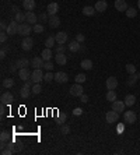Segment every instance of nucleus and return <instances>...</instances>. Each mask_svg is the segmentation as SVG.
Wrapping results in <instances>:
<instances>
[{"label": "nucleus", "instance_id": "nucleus-19", "mask_svg": "<svg viewBox=\"0 0 140 155\" xmlns=\"http://www.w3.org/2000/svg\"><path fill=\"white\" fill-rule=\"evenodd\" d=\"M105 85H107V88H108V90H115V88L118 87V80H116V77H109V78H107V81H105Z\"/></svg>", "mask_w": 140, "mask_h": 155}, {"label": "nucleus", "instance_id": "nucleus-24", "mask_svg": "<svg viewBox=\"0 0 140 155\" xmlns=\"http://www.w3.org/2000/svg\"><path fill=\"white\" fill-rule=\"evenodd\" d=\"M25 18H27L25 20L27 22H31V24H37V21H38V17L32 13V11H27V13H25Z\"/></svg>", "mask_w": 140, "mask_h": 155}, {"label": "nucleus", "instance_id": "nucleus-2", "mask_svg": "<svg viewBox=\"0 0 140 155\" xmlns=\"http://www.w3.org/2000/svg\"><path fill=\"white\" fill-rule=\"evenodd\" d=\"M136 120H137V116H136V113L133 110H127V112L123 113V122L125 123L133 124V123H136Z\"/></svg>", "mask_w": 140, "mask_h": 155}, {"label": "nucleus", "instance_id": "nucleus-43", "mask_svg": "<svg viewBox=\"0 0 140 155\" xmlns=\"http://www.w3.org/2000/svg\"><path fill=\"white\" fill-rule=\"evenodd\" d=\"M44 69H45V70H48V71H52V70H53V63H52L51 60H49V62H45V63H44Z\"/></svg>", "mask_w": 140, "mask_h": 155}, {"label": "nucleus", "instance_id": "nucleus-8", "mask_svg": "<svg viewBox=\"0 0 140 155\" xmlns=\"http://www.w3.org/2000/svg\"><path fill=\"white\" fill-rule=\"evenodd\" d=\"M67 80H69V77H67V74L64 71H56L55 73V81L56 83L63 84V83H67Z\"/></svg>", "mask_w": 140, "mask_h": 155}, {"label": "nucleus", "instance_id": "nucleus-47", "mask_svg": "<svg viewBox=\"0 0 140 155\" xmlns=\"http://www.w3.org/2000/svg\"><path fill=\"white\" fill-rule=\"evenodd\" d=\"M73 115H74V116L83 115V109H81V108H74V109H73Z\"/></svg>", "mask_w": 140, "mask_h": 155}, {"label": "nucleus", "instance_id": "nucleus-52", "mask_svg": "<svg viewBox=\"0 0 140 155\" xmlns=\"http://www.w3.org/2000/svg\"><path fill=\"white\" fill-rule=\"evenodd\" d=\"M80 101H81V102H84V103H87L88 102V97H87V95H81V97H80Z\"/></svg>", "mask_w": 140, "mask_h": 155}, {"label": "nucleus", "instance_id": "nucleus-1", "mask_svg": "<svg viewBox=\"0 0 140 155\" xmlns=\"http://www.w3.org/2000/svg\"><path fill=\"white\" fill-rule=\"evenodd\" d=\"M83 94H84V88L81 87V84H78V83H74V84L70 87V95L80 98L81 95H83Z\"/></svg>", "mask_w": 140, "mask_h": 155}, {"label": "nucleus", "instance_id": "nucleus-32", "mask_svg": "<svg viewBox=\"0 0 140 155\" xmlns=\"http://www.w3.org/2000/svg\"><path fill=\"white\" fill-rule=\"evenodd\" d=\"M1 85L4 87V88H11V87H14V80L13 78H4L3 80V83H1Z\"/></svg>", "mask_w": 140, "mask_h": 155}, {"label": "nucleus", "instance_id": "nucleus-9", "mask_svg": "<svg viewBox=\"0 0 140 155\" xmlns=\"http://www.w3.org/2000/svg\"><path fill=\"white\" fill-rule=\"evenodd\" d=\"M31 71L28 67H24V69H20L18 70V76H20V80H23V81H27V80H30L31 78Z\"/></svg>", "mask_w": 140, "mask_h": 155}, {"label": "nucleus", "instance_id": "nucleus-23", "mask_svg": "<svg viewBox=\"0 0 140 155\" xmlns=\"http://www.w3.org/2000/svg\"><path fill=\"white\" fill-rule=\"evenodd\" d=\"M140 78V73H134V74H130L129 76V78H127L126 84L127 85H134L136 83H137V80Z\"/></svg>", "mask_w": 140, "mask_h": 155}, {"label": "nucleus", "instance_id": "nucleus-45", "mask_svg": "<svg viewBox=\"0 0 140 155\" xmlns=\"http://www.w3.org/2000/svg\"><path fill=\"white\" fill-rule=\"evenodd\" d=\"M11 154H14V151L10 148L8 145H7L4 149H1V155H11Z\"/></svg>", "mask_w": 140, "mask_h": 155}, {"label": "nucleus", "instance_id": "nucleus-17", "mask_svg": "<svg viewBox=\"0 0 140 155\" xmlns=\"http://www.w3.org/2000/svg\"><path fill=\"white\" fill-rule=\"evenodd\" d=\"M115 8H116V11H126L127 10L126 0H115Z\"/></svg>", "mask_w": 140, "mask_h": 155}, {"label": "nucleus", "instance_id": "nucleus-3", "mask_svg": "<svg viewBox=\"0 0 140 155\" xmlns=\"http://www.w3.org/2000/svg\"><path fill=\"white\" fill-rule=\"evenodd\" d=\"M44 73H42V70L41 69H34V71H32L31 74V80L34 84H38V83H41L42 80H44Z\"/></svg>", "mask_w": 140, "mask_h": 155}, {"label": "nucleus", "instance_id": "nucleus-15", "mask_svg": "<svg viewBox=\"0 0 140 155\" xmlns=\"http://www.w3.org/2000/svg\"><path fill=\"white\" fill-rule=\"evenodd\" d=\"M55 62H56L59 66H64L67 63V56L64 55V52L63 53H56V55H55Z\"/></svg>", "mask_w": 140, "mask_h": 155}, {"label": "nucleus", "instance_id": "nucleus-28", "mask_svg": "<svg viewBox=\"0 0 140 155\" xmlns=\"http://www.w3.org/2000/svg\"><path fill=\"white\" fill-rule=\"evenodd\" d=\"M95 7H91V6H86L83 8V14L84 15H88V17H91V15H94L95 14Z\"/></svg>", "mask_w": 140, "mask_h": 155}, {"label": "nucleus", "instance_id": "nucleus-51", "mask_svg": "<svg viewBox=\"0 0 140 155\" xmlns=\"http://www.w3.org/2000/svg\"><path fill=\"white\" fill-rule=\"evenodd\" d=\"M123 130H125V126H123V124H118V127H116V131H118V133H119V134H122V133H123Z\"/></svg>", "mask_w": 140, "mask_h": 155}, {"label": "nucleus", "instance_id": "nucleus-38", "mask_svg": "<svg viewBox=\"0 0 140 155\" xmlns=\"http://www.w3.org/2000/svg\"><path fill=\"white\" fill-rule=\"evenodd\" d=\"M44 80L46 83H51L52 80H55V74H52V71H48V73L44 76Z\"/></svg>", "mask_w": 140, "mask_h": 155}, {"label": "nucleus", "instance_id": "nucleus-20", "mask_svg": "<svg viewBox=\"0 0 140 155\" xmlns=\"http://www.w3.org/2000/svg\"><path fill=\"white\" fill-rule=\"evenodd\" d=\"M30 88H31V87H28V85H23V87H21V88H20V97L21 98H24V99H27V98L30 97V94H31L32 91L30 90Z\"/></svg>", "mask_w": 140, "mask_h": 155}, {"label": "nucleus", "instance_id": "nucleus-36", "mask_svg": "<svg viewBox=\"0 0 140 155\" xmlns=\"http://www.w3.org/2000/svg\"><path fill=\"white\" fill-rule=\"evenodd\" d=\"M74 80H76V83H78V84H83L84 81L87 80V77H86V74L80 73V74H77L76 77H74Z\"/></svg>", "mask_w": 140, "mask_h": 155}, {"label": "nucleus", "instance_id": "nucleus-39", "mask_svg": "<svg viewBox=\"0 0 140 155\" xmlns=\"http://www.w3.org/2000/svg\"><path fill=\"white\" fill-rule=\"evenodd\" d=\"M60 133H62L63 136H67L70 133V127L67 124H62V126H60Z\"/></svg>", "mask_w": 140, "mask_h": 155}, {"label": "nucleus", "instance_id": "nucleus-46", "mask_svg": "<svg viewBox=\"0 0 140 155\" xmlns=\"http://www.w3.org/2000/svg\"><path fill=\"white\" fill-rule=\"evenodd\" d=\"M76 41H77V42H80V43H83L84 41H86V36H84L83 34H77V35H76Z\"/></svg>", "mask_w": 140, "mask_h": 155}, {"label": "nucleus", "instance_id": "nucleus-37", "mask_svg": "<svg viewBox=\"0 0 140 155\" xmlns=\"http://www.w3.org/2000/svg\"><path fill=\"white\" fill-rule=\"evenodd\" d=\"M31 91H32L34 95H38V94H41V91H42V87L39 85V83L38 84H34L32 85V88H31Z\"/></svg>", "mask_w": 140, "mask_h": 155}, {"label": "nucleus", "instance_id": "nucleus-29", "mask_svg": "<svg viewBox=\"0 0 140 155\" xmlns=\"http://www.w3.org/2000/svg\"><path fill=\"white\" fill-rule=\"evenodd\" d=\"M125 103H126V106H133L134 103H136V97L132 95V94L126 95V98H125Z\"/></svg>", "mask_w": 140, "mask_h": 155}, {"label": "nucleus", "instance_id": "nucleus-18", "mask_svg": "<svg viewBox=\"0 0 140 155\" xmlns=\"http://www.w3.org/2000/svg\"><path fill=\"white\" fill-rule=\"evenodd\" d=\"M35 6H37L35 0H23V7L27 11H32L35 8Z\"/></svg>", "mask_w": 140, "mask_h": 155}, {"label": "nucleus", "instance_id": "nucleus-50", "mask_svg": "<svg viewBox=\"0 0 140 155\" xmlns=\"http://www.w3.org/2000/svg\"><path fill=\"white\" fill-rule=\"evenodd\" d=\"M17 63H14V65H10V67H8V70H10V73H16L17 71Z\"/></svg>", "mask_w": 140, "mask_h": 155}, {"label": "nucleus", "instance_id": "nucleus-49", "mask_svg": "<svg viewBox=\"0 0 140 155\" xmlns=\"http://www.w3.org/2000/svg\"><path fill=\"white\" fill-rule=\"evenodd\" d=\"M6 41H7V32H1V35H0V42L4 43Z\"/></svg>", "mask_w": 140, "mask_h": 155}, {"label": "nucleus", "instance_id": "nucleus-34", "mask_svg": "<svg viewBox=\"0 0 140 155\" xmlns=\"http://www.w3.org/2000/svg\"><path fill=\"white\" fill-rule=\"evenodd\" d=\"M14 20L17 21V22H24L25 21V14L24 13H21V11H18L17 14H14Z\"/></svg>", "mask_w": 140, "mask_h": 155}, {"label": "nucleus", "instance_id": "nucleus-25", "mask_svg": "<svg viewBox=\"0 0 140 155\" xmlns=\"http://www.w3.org/2000/svg\"><path fill=\"white\" fill-rule=\"evenodd\" d=\"M42 59H44V62H49L52 59V56H53V53H52V50L49 49V48H46V49H44L42 50Z\"/></svg>", "mask_w": 140, "mask_h": 155}, {"label": "nucleus", "instance_id": "nucleus-13", "mask_svg": "<svg viewBox=\"0 0 140 155\" xmlns=\"http://www.w3.org/2000/svg\"><path fill=\"white\" fill-rule=\"evenodd\" d=\"M44 59L39 58V56H35V58L31 60V67L34 69H44Z\"/></svg>", "mask_w": 140, "mask_h": 155}, {"label": "nucleus", "instance_id": "nucleus-11", "mask_svg": "<svg viewBox=\"0 0 140 155\" xmlns=\"http://www.w3.org/2000/svg\"><path fill=\"white\" fill-rule=\"evenodd\" d=\"M59 11V4L57 3H49L48 4V7H46V13L49 14V17H52V15H56V13Z\"/></svg>", "mask_w": 140, "mask_h": 155}, {"label": "nucleus", "instance_id": "nucleus-12", "mask_svg": "<svg viewBox=\"0 0 140 155\" xmlns=\"http://www.w3.org/2000/svg\"><path fill=\"white\" fill-rule=\"evenodd\" d=\"M125 106H126L125 101H114V102H112V109H114L115 112H118V113L123 112V110H125Z\"/></svg>", "mask_w": 140, "mask_h": 155}, {"label": "nucleus", "instance_id": "nucleus-7", "mask_svg": "<svg viewBox=\"0 0 140 155\" xmlns=\"http://www.w3.org/2000/svg\"><path fill=\"white\" fill-rule=\"evenodd\" d=\"M32 46H34V41H32L31 36H24V39H23V42H21V48H23V50H31Z\"/></svg>", "mask_w": 140, "mask_h": 155}, {"label": "nucleus", "instance_id": "nucleus-4", "mask_svg": "<svg viewBox=\"0 0 140 155\" xmlns=\"http://www.w3.org/2000/svg\"><path fill=\"white\" fill-rule=\"evenodd\" d=\"M31 31H34V29L31 28L30 24H27V22L20 24V27H18V34H20V35H23V36H28V35L31 34Z\"/></svg>", "mask_w": 140, "mask_h": 155}, {"label": "nucleus", "instance_id": "nucleus-10", "mask_svg": "<svg viewBox=\"0 0 140 155\" xmlns=\"http://www.w3.org/2000/svg\"><path fill=\"white\" fill-rule=\"evenodd\" d=\"M0 101H1V103H4V105H10L14 101L13 94L11 92H3L1 97H0Z\"/></svg>", "mask_w": 140, "mask_h": 155}, {"label": "nucleus", "instance_id": "nucleus-16", "mask_svg": "<svg viewBox=\"0 0 140 155\" xmlns=\"http://www.w3.org/2000/svg\"><path fill=\"white\" fill-rule=\"evenodd\" d=\"M55 39H56V43H59V45H64L66 42H67V34L66 32H57L56 35H55Z\"/></svg>", "mask_w": 140, "mask_h": 155}, {"label": "nucleus", "instance_id": "nucleus-55", "mask_svg": "<svg viewBox=\"0 0 140 155\" xmlns=\"http://www.w3.org/2000/svg\"><path fill=\"white\" fill-rule=\"evenodd\" d=\"M11 13H13V14H17V13H18V8H17L16 6H13V7H11Z\"/></svg>", "mask_w": 140, "mask_h": 155}, {"label": "nucleus", "instance_id": "nucleus-56", "mask_svg": "<svg viewBox=\"0 0 140 155\" xmlns=\"http://www.w3.org/2000/svg\"><path fill=\"white\" fill-rule=\"evenodd\" d=\"M137 7L140 8V0H137Z\"/></svg>", "mask_w": 140, "mask_h": 155}, {"label": "nucleus", "instance_id": "nucleus-26", "mask_svg": "<svg viewBox=\"0 0 140 155\" xmlns=\"http://www.w3.org/2000/svg\"><path fill=\"white\" fill-rule=\"evenodd\" d=\"M16 63H17V66H18V69H24V67H28V66L31 65V62H30L28 59H25V58L18 59Z\"/></svg>", "mask_w": 140, "mask_h": 155}, {"label": "nucleus", "instance_id": "nucleus-48", "mask_svg": "<svg viewBox=\"0 0 140 155\" xmlns=\"http://www.w3.org/2000/svg\"><path fill=\"white\" fill-rule=\"evenodd\" d=\"M55 52H56V53H63L64 52V45H57L56 49H55Z\"/></svg>", "mask_w": 140, "mask_h": 155}, {"label": "nucleus", "instance_id": "nucleus-21", "mask_svg": "<svg viewBox=\"0 0 140 155\" xmlns=\"http://www.w3.org/2000/svg\"><path fill=\"white\" fill-rule=\"evenodd\" d=\"M49 27L51 28H57V27L60 25V18L57 17V15H52V17H49Z\"/></svg>", "mask_w": 140, "mask_h": 155}, {"label": "nucleus", "instance_id": "nucleus-33", "mask_svg": "<svg viewBox=\"0 0 140 155\" xmlns=\"http://www.w3.org/2000/svg\"><path fill=\"white\" fill-rule=\"evenodd\" d=\"M125 13H126V15L129 17V18H134V17L137 15V10L133 8V7H127V10L125 11Z\"/></svg>", "mask_w": 140, "mask_h": 155}, {"label": "nucleus", "instance_id": "nucleus-27", "mask_svg": "<svg viewBox=\"0 0 140 155\" xmlns=\"http://www.w3.org/2000/svg\"><path fill=\"white\" fill-rule=\"evenodd\" d=\"M80 66H81L83 70H91V69H93V62H91L90 59H84V60H81Z\"/></svg>", "mask_w": 140, "mask_h": 155}, {"label": "nucleus", "instance_id": "nucleus-41", "mask_svg": "<svg viewBox=\"0 0 140 155\" xmlns=\"http://www.w3.org/2000/svg\"><path fill=\"white\" fill-rule=\"evenodd\" d=\"M66 119H67V115H66V113H60V115H59V119L56 120L57 124H59V126H62V124H63V122L66 120Z\"/></svg>", "mask_w": 140, "mask_h": 155}, {"label": "nucleus", "instance_id": "nucleus-35", "mask_svg": "<svg viewBox=\"0 0 140 155\" xmlns=\"http://www.w3.org/2000/svg\"><path fill=\"white\" fill-rule=\"evenodd\" d=\"M32 29H34V32H35V34H42L45 28H44V25H42V24H38V22H37V24H34Z\"/></svg>", "mask_w": 140, "mask_h": 155}, {"label": "nucleus", "instance_id": "nucleus-22", "mask_svg": "<svg viewBox=\"0 0 140 155\" xmlns=\"http://www.w3.org/2000/svg\"><path fill=\"white\" fill-rule=\"evenodd\" d=\"M69 50L70 52H78V50H81V43L80 42H77L76 39L74 41H71L69 43Z\"/></svg>", "mask_w": 140, "mask_h": 155}, {"label": "nucleus", "instance_id": "nucleus-14", "mask_svg": "<svg viewBox=\"0 0 140 155\" xmlns=\"http://www.w3.org/2000/svg\"><path fill=\"white\" fill-rule=\"evenodd\" d=\"M94 7H95V10L98 13H104V11H107V8H108V3H107L105 0H98Z\"/></svg>", "mask_w": 140, "mask_h": 155}, {"label": "nucleus", "instance_id": "nucleus-30", "mask_svg": "<svg viewBox=\"0 0 140 155\" xmlns=\"http://www.w3.org/2000/svg\"><path fill=\"white\" fill-rule=\"evenodd\" d=\"M107 101L108 102H114V101H116V92H115V90H108V92H107Z\"/></svg>", "mask_w": 140, "mask_h": 155}, {"label": "nucleus", "instance_id": "nucleus-42", "mask_svg": "<svg viewBox=\"0 0 140 155\" xmlns=\"http://www.w3.org/2000/svg\"><path fill=\"white\" fill-rule=\"evenodd\" d=\"M126 71L129 73V74H134L136 73V67H134V65H126Z\"/></svg>", "mask_w": 140, "mask_h": 155}, {"label": "nucleus", "instance_id": "nucleus-40", "mask_svg": "<svg viewBox=\"0 0 140 155\" xmlns=\"http://www.w3.org/2000/svg\"><path fill=\"white\" fill-rule=\"evenodd\" d=\"M48 15H49L48 13H41V14L38 15V20L41 21V22H48V21H49Z\"/></svg>", "mask_w": 140, "mask_h": 155}, {"label": "nucleus", "instance_id": "nucleus-54", "mask_svg": "<svg viewBox=\"0 0 140 155\" xmlns=\"http://www.w3.org/2000/svg\"><path fill=\"white\" fill-rule=\"evenodd\" d=\"M6 53H7L6 49H1V52H0V58L4 59V58H6Z\"/></svg>", "mask_w": 140, "mask_h": 155}, {"label": "nucleus", "instance_id": "nucleus-6", "mask_svg": "<svg viewBox=\"0 0 140 155\" xmlns=\"http://www.w3.org/2000/svg\"><path fill=\"white\" fill-rule=\"evenodd\" d=\"M18 27H20V24L16 21V20H13V21L7 25L6 32L8 34V35H16V34H18Z\"/></svg>", "mask_w": 140, "mask_h": 155}, {"label": "nucleus", "instance_id": "nucleus-31", "mask_svg": "<svg viewBox=\"0 0 140 155\" xmlns=\"http://www.w3.org/2000/svg\"><path fill=\"white\" fill-rule=\"evenodd\" d=\"M55 43H56V39H55V36H48V38H46V41H45V46H46V48H49V49H52V48L55 46Z\"/></svg>", "mask_w": 140, "mask_h": 155}, {"label": "nucleus", "instance_id": "nucleus-53", "mask_svg": "<svg viewBox=\"0 0 140 155\" xmlns=\"http://www.w3.org/2000/svg\"><path fill=\"white\" fill-rule=\"evenodd\" d=\"M0 28H1V31H6L7 29V24L4 21H1V24H0Z\"/></svg>", "mask_w": 140, "mask_h": 155}, {"label": "nucleus", "instance_id": "nucleus-44", "mask_svg": "<svg viewBox=\"0 0 140 155\" xmlns=\"http://www.w3.org/2000/svg\"><path fill=\"white\" fill-rule=\"evenodd\" d=\"M10 138V134L7 133V131H1V134H0V141H7Z\"/></svg>", "mask_w": 140, "mask_h": 155}, {"label": "nucleus", "instance_id": "nucleus-5", "mask_svg": "<svg viewBox=\"0 0 140 155\" xmlns=\"http://www.w3.org/2000/svg\"><path fill=\"white\" fill-rule=\"evenodd\" d=\"M105 119H107V123H109V124H111V123H116L119 120V113L112 109V110H109V112H107Z\"/></svg>", "mask_w": 140, "mask_h": 155}]
</instances>
